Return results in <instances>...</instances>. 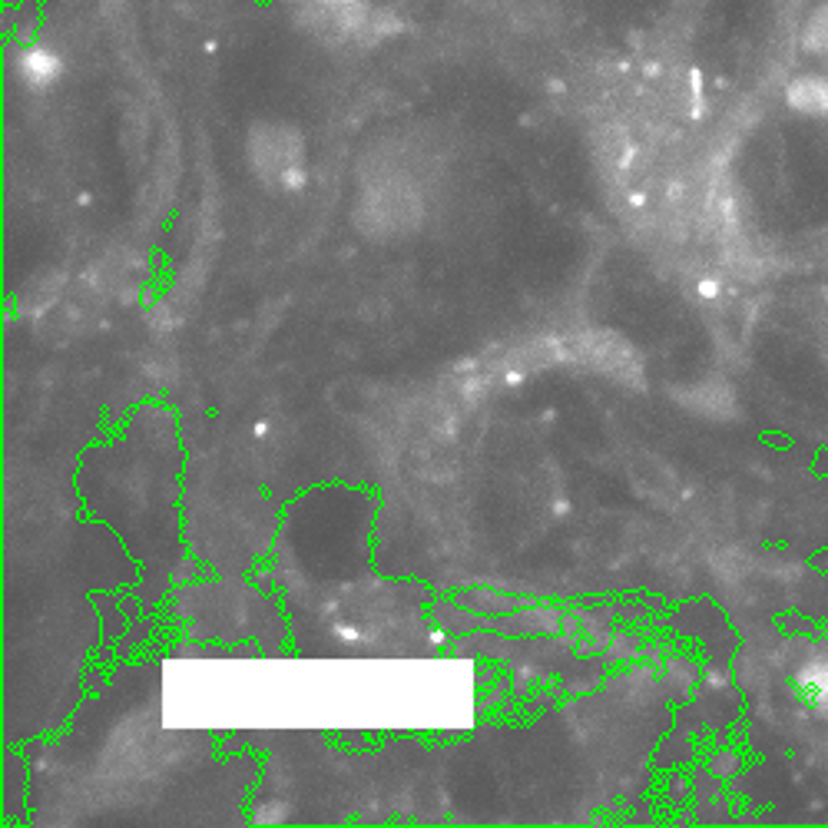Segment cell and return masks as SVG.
I'll list each match as a JSON object with an SVG mask.
<instances>
[{
	"label": "cell",
	"instance_id": "obj_1",
	"mask_svg": "<svg viewBox=\"0 0 828 828\" xmlns=\"http://www.w3.org/2000/svg\"><path fill=\"white\" fill-rule=\"evenodd\" d=\"M795 686H799L805 703L828 719V656H815V660L805 663L795 676Z\"/></svg>",
	"mask_w": 828,
	"mask_h": 828
},
{
	"label": "cell",
	"instance_id": "obj_2",
	"mask_svg": "<svg viewBox=\"0 0 828 828\" xmlns=\"http://www.w3.org/2000/svg\"><path fill=\"white\" fill-rule=\"evenodd\" d=\"M789 103L795 110L809 113V116H825L828 113V83L825 80H799L792 83Z\"/></svg>",
	"mask_w": 828,
	"mask_h": 828
},
{
	"label": "cell",
	"instance_id": "obj_3",
	"mask_svg": "<svg viewBox=\"0 0 828 828\" xmlns=\"http://www.w3.org/2000/svg\"><path fill=\"white\" fill-rule=\"evenodd\" d=\"M57 73H60V57H53L47 50H34L20 60V77L30 80L34 87H44V83H50Z\"/></svg>",
	"mask_w": 828,
	"mask_h": 828
},
{
	"label": "cell",
	"instance_id": "obj_4",
	"mask_svg": "<svg viewBox=\"0 0 828 828\" xmlns=\"http://www.w3.org/2000/svg\"><path fill=\"white\" fill-rule=\"evenodd\" d=\"M805 44H809V50L825 53L828 57V0L819 10H815L809 27H805Z\"/></svg>",
	"mask_w": 828,
	"mask_h": 828
},
{
	"label": "cell",
	"instance_id": "obj_5",
	"mask_svg": "<svg viewBox=\"0 0 828 828\" xmlns=\"http://www.w3.org/2000/svg\"><path fill=\"white\" fill-rule=\"evenodd\" d=\"M719 292H723V289H719L716 279H703V282H699V295H703V299H719Z\"/></svg>",
	"mask_w": 828,
	"mask_h": 828
},
{
	"label": "cell",
	"instance_id": "obj_6",
	"mask_svg": "<svg viewBox=\"0 0 828 828\" xmlns=\"http://www.w3.org/2000/svg\"><path fill=\"white\" fill-rule=\"evenodd\" d=\"M252 434H256V438H265V434H269V421H256V424H252Z\"/></svg>",
	"mask_w": 828,
	"mask_h": 828
},
{
	"label": "cell",
	"instance_id": "obj_7",
	"mask_svg": "<svg viewBox=\"0 0 828 828\" xmlns=\"http://www.w3.org/2000/svg\"><path fill=\"white\" fill-rule=\"evenodd\" d=\"M567 511H570L567 501H557V504H554V514H567Z\"/></svg>",
	"mask_w": 828,
	"mask_h": 828
}]
</instances>
